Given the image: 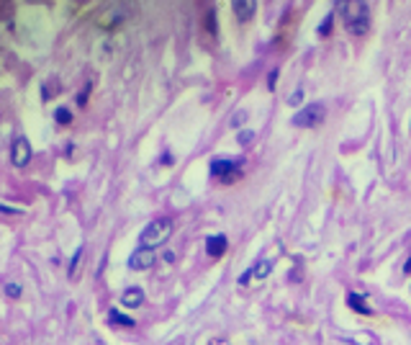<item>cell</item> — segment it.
<instances>
[{"label": "cell", "mask_w": 411, "mask_h": 345, "mask_svg": "<svg viewBox=\"0 0 411 345\" xmlns=\"http://www.w3.org/2000/svg\"><path fill=\"white\" fill-rule=\"evenodd\" d=\"M347 304H350L355 312H360V314H370V306L365 304V296H362V294H355V291L347 294Z\"/></svg>", "instance_id": "obj_10"}, {"label": "cell", "mask_w": 411, "mask_h": 345, "mask_svg": "<svg viewBox=\"0 0 411 345\" xmlns=\"http://www.w3.org/2000/svg\"><path fill=\"white\" fill-rule=\"evenodd\" d=\"M11 162L16 167H26L31 162V144L26 137H16L13 139V147H11Z\"/></svg>", "instance_id": "obj_5"}, {"label": "cell", "mask_w": 411, "mask_h": 345, "mask_svg": "<svg viewBox=\"0 0 411 345\" xmlns=\"http://www.w3.org/2000/svg\"><path fill=\"white\" fill-rule=\"evenodd\" d=\"M250 278H252V268H250V271H244V273H242V278H239V283H247V281H250Z\"/></svg>", "instance_id": "obj_22"}, {"label": "cell", "mask_w": 411, "mask_h": 345, "mask_svg": "<svg viewBox=\"0 0 411 345\" xmlns=\"http://www.w3.org/2000/svg\"><path fill=\"white\" fill-rule=\"evenodd\" d=\"M54 121H57V124H70V121H72V113H70V108L59 106V108L54 111Z\"/></svg>", "instance_id": "obj_13"}, {"label": "cell", "mask_w": 411, "mask_h": 345, "mask_svg": "<svg viewBox=\"0 0 411 345\" xmlns=\"http://www.w3.org/2000/svg\"><path fill=\"white\" fill-rule=\"evenodd\" d=\"M329 24H332V13L324 18V24H321V29H319V34H321V36H326V34H329Z\"/></svg>", "instance_id": "obj_19"}, {"label": "cell", "mask_w": 411, "mask_h": 345, "mask_svg": "<svg viewBox=\"0 0 411 345\" xmlns=\"http://www.w3.org/2000/svg\"><path fill=\"white\" fill-rule=\"evenodd\" d=\"M6 294H8L11 299H18V296H21V286H18V283H6Z\"/></svg>", "instance_id": "obj_15"}, {"label": "cell", "mask_w": 411, "mask_h": 345, "mask_svg": "<svg viewBox=\"0 0 411 345\" xmlns=\"http://www.w3.org/2000/svg\"><path fill=\"white\" fill-rule=\"evenodd\" d=\"M403 271H406V273L411 271V255H408V260H406V265H403Z\"/></svg>", "instance_id": "obj_23"}, {"label": "cell", "mask_w": 411, "mask_h": 345, "mask_svg": "<svg viewBox=\"0 0 411 345\" xmlns=\"http://www.w3.org/2000/svg\"><path fill=\"white\" fill-rule=\"evenodd\" d=\"M108 317H111V322H113V324H124V327H134V319H131V317H126V314H121L118 309H111V312H108Z\"/></svg>", "instance_id": "obj_12"}, {"label": "cell", "mask_w": 411, "mask_h": 345, "mask_svg": "<svg viewBox=\"0 0 411 345\" xmlns=\"http://www.w3.org/2000/svg\"><path fill=\"white\" fill-rule=\"evenodd\" d=\"M229 247V240L227 235H211L209 240H206V253H209L211 258H221Z\"/></svg>", "instance_id": "obj_7"}, {"label": "cell", "mask_w": 411, "mask_h": 345, "mask_svg": "<svg viewBox=\"0 0 411 345\" xmlns=\"http://www.w3.org/2000/svg\"><path fill=\"white\" fill-rule=\"evenodd\" d=\"M88 90H90V85H85V90H83V93L77 95V103H80V106H83V103L88 101Z\"/></svg>", "instance_id": "obj_21"}, {"label": "cell", "mask_w": 411, "mask_h": 345, "mask_svg": "<svg viewBox=\"0 0 411 345\" xmlns=\"http://www.w3.org/2000/svg\"><path fill=\"white\" fill-rule=\"evenodd\" d=\"M239 170H242V162H239V160H221V157L211 160V176H214V178L232 181L234 172H239Z\"/></svg>", "instance_id": "obj_4"}, {"label": "cell", "mask_w": 411, "mask_h": 345, "mask_svg": "<svg viewBox=\"0 0 411 345\" xmlns=\"http://www.w3.org/2000/svg\"><path fill=\"white\" fill-rule=\"evenodd\" d=\"M121 304L124 306H141L144 304V291L139 289V286H131V289H126L124 294H121Z\"/></svg>", "instance_id": "obj_8"}, {"label": "cell", "mask_w": 411, "mask_h": 345, "mask_svg": "<svg viewBox=\"0 0 411 345\" xmlns=\"http://www.w3.org/2000/svg\"><path fill=\"white\" fill-rule=\"evenodd\" d=\"M324 106L321 103H309V106H303L293 119H291V124L293 126H303V129H314V126H319L321 121H324Z\"/></svg>", "instance_id": "obj_3"}, {"label": "cell", "mask_w": 411, "mask_h": 345, "mask_svg": "<svg viewBox=\"0 0 411 345\" xmlns=\"http://www.w3.org/2000/svg\"><path fill=\"white\" fill-rule=\"evenodd\" d=\"M232 8H234V13H237V18H239L242 24L255 16V3H250V0H234Z\"/></svg>", "instance_id": "obj_9"}, {"label": "cell", "mask_w": 411, "mask_h": 345, "mask_svg": "<svg viewBox=\"0 0 411 345\" xmlns=\"http://www.w3.org/2000/svg\"><path fill=\"white\" fill-rule=\"evenodd\" d=\"M275 83H278V70H273L270 78H268V85H270V88H275Z\"/></svg>", "instance_id": "obj_20"}, {"label": "cell", "mask_w": 411, "mask_h": 345, "mask_svg": "<svg viewBox=\"0 0 411 345\" xmlns=\"http://www.w3.org/2000/svg\"><path fill=\"white\" fill-rule=\"evenodd\" d=\"M252 139H255V131H252V129H242V131L237 134V142H239L242 147H247Z\"/></svg>", "instance_id": "obj_14"}, {"label": "cell", "mask_w": 411, "mask_h": 345, "mask_svg": "<svg viewBox=\"0 0 411 345\" xmlns=\"http://www.w3.org/2000/svg\"><path fill=\"white\" fill-rule=\"evenodd\" d=\"M270 273H273V263H270V260H260V263L252 268V276H255V278H268Z\"/></svg>", "instance_id": "obj_11"}, {"label": "cell", "mask_w": 411, "mask_h": 345, "mask_svg": "<svg viewBox=\"0 0 411 345\" xmlns=\"http://www.w3.org/2000/svg\"><path fill=\"white\" fill-rule=\"evenodd\" d=\"M244 119H247V111H239V113H234V116H232V126H239Z\"/></svg>", "instance_id": "obj_18"}, {"label": "cell", "mask_w": 411, "mask_h": 345, "mask_svg": "<svg viewBox=\"0 0 411 345\" xmlns=\"http://www.w3.org/2000/svg\"><path fill=\"white\" fill-rule=\"evenodd\" d=\"M154 250H149V247H139V250H134L131 255H129V268L131 271H147V268H152L154 265Z\"/></svg>", "instance_id": "obj_6"}, {"label": "cell", "mask_w": 411, "mask_h": 345, "mask_svg": "<svg viewBox=\"0 0 411 345\" xmlns=\"http://www.w3.org/2000/svg\"><path fill=\"white\" fill-rule=\"evenodd\" d=\"M170 232H172V219H167V217H159V219L149 222V224L141 229V235H139V242H141V247H149V250H154L157 245H162V242L170 237Z\"/></svg>", "instance_id": "obj_2"}, {"label": "cell", "mask_w": 411, "mask_h": 345, "mask_svg": "<svg viewBox=\"0 0 411 345\" xmlns=\"http://www.w3.org/2000/svg\"><path fill=\"white\" fill-rule=\"evenodd\" d=\"M347 31L362 36L370 29V6L367 3H339Z\"/></svg>", "instance_id": "obj_1"}, {"label": "cell", "mask_w": 411, "mask_h": 345, "mask_svg": "<svg viewBox=\"0 0 411 345\" xmlns=\"http://www.w3.org/2000/svg\"><path fill=\"white\" fill-rule=\"evenodd\" d=\"M80 255H83V247H77L75 255H72V260H70V276L75 273V268H77V263H80Z\"/></svg>", "instance_id": "obj_16"}, {"label": "cell", "mask_w": 411, "mask_h": 345, "mask_svg": "<svg viewBox=\"0 0 411 345\" xmlns=\"http://www.w3.org/2000/svg\"><path fill=\"white\" fill-rule=\"evenodd\" d=\"M301 101H303V90H296V93L288 95V103H291V106H298Z\"/></svg>", "instance_id": "obj_17"}]
</instances>
